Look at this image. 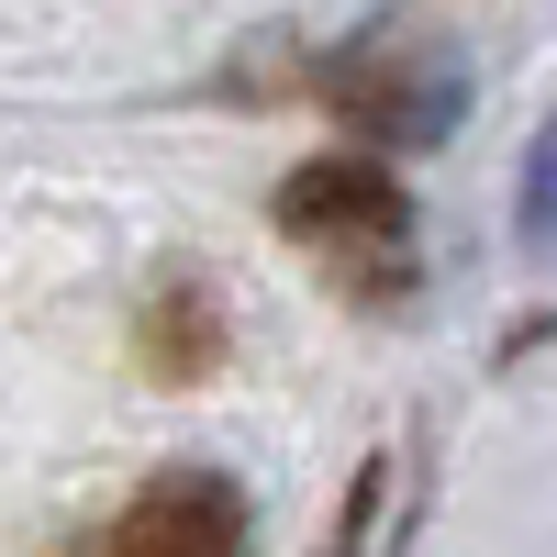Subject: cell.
Wrapping results in <instances>:
<instances>
[{
    "instance_id": "cell-1",
    "label": "cell",
    "mask_w": 557,
    "mask_h": 557,
    "mask_svg": "<svg viewBox=\"0 0 557 557\" xmlns=\"http://www.w3.org/2000/svg\"><path fill=\"white\" fill-rule=\"evenodd\" d=\"M278 223H290L312 257H335L368 301H391V278H412V223H401V190H391L380 168H357V157L301 168L290 190H278Z\"/></svg>"
},
{
    "instance_id": "cell-2",
    "label": "cell",
    "mask_w": 557,
    "mask_h": 557,
    "mask_svg": "<svg viewBox=\"0 0 557 557\" xmlns=\"http://www.w3.org/2000/svg\"><path fill=\"white\" fill-rule=\"evenodd\" d=\"M101 557H246V491L212 469H168L112 513Z\"/></svg>"
},
{
    "instance_id": "cell-3",
    "label": "cell",
    "mask_w": 557,
    "mask_h": 557,
    "mask_svg": "<svg viewBox=\"0 0 557 557\" xmlns=\"http://www.w3.org/2000/svg\"><path fill=\"white\" fill-rule=\"evenodd\" d=\"M524 235H535V257H557V123H546V146H535V178H524Z\"/></svg>"
}]
</instances>
